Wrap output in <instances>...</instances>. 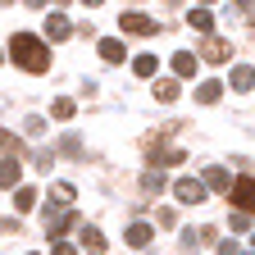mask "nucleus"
<instances>
[{"instance_id": "1", "label": "nucleus", "mask_w": 255, "mask_h": 255, "mask_svg": "<svg viewBox=\"0 0 255 255\" xmlns=\"http://www.w3.org/2000/svg\"><path fill=\"white\" fill-rule=\"evenodd\" d=\"M9 55H14L18 69H27V73H46V69H50V46H46L41 37H27V32H14Z\"/></svg>"}, {"instance_id": "2", "label": "nucleus", "mask_w": 255, "mask_h": 255, "mask_svg": "<svg viewBox=\"0 0 255 255\" xmlns=\"http://www.w3.org/2000/svg\"><path fill=\"white\" fill-rule=\"evenodd\" d=\"M119 27L132 32V37H155V32H159V23H155L150 14H141V9H128V14L119 18Z\"/></svg>"}, {"instance_id": "3", "label": "nucleus", "mask_w": 255, "mask_h": 255, "mask_svg": "<svg viewBox=\"0 0 255 255\" xmlns=\"http://www.w3.org/2000/svg\"><path fill=\"white\" fill-rule=\"evenodd\" d=\"M205 191H210V187L196 182V178H178V182H173V196H178L182 205H201V201H205Z\"/></svg>"}, {"instance_id": "4", "label": "nucleus", "mask_w": 255, "mask_h": 255, "mask_svg": "<svg viewBox=\"0 0 255 255\" xmlns=\"http://www.w3.org/2000/svg\"><path fill=\"white\" fill-rule=\"evenodd\" d=\"M228 196H233V205H237V210H246V214H255V178H237V182H233V191H228Z\"/></svg>"}, {"instance_id": "5", "label": "nucleus", "mask_w": 255, "mask_h": 255, "mask_svg": "<svg viewBox=\"0 0 255 255\" xmlns=\"http://www.w3.org/2000/svg\"><path fill=\"white\" fill-rule=\"evenodd\" d=\"M228 55H233V46L223 41V37H205L201 41V59H210V64H223Z\"/></svg>"}, {"instance_id": "6", "label": "nucleus", "mask_w": 255, "mask_h": 255, "mask_svg": "<svg viewBox=\"0 0 255 255\" xmlns=\"http://www.w3.org/2000/svg\"><path fill=\"white\" fill-rule=\"evenodd\" d=\"M150 164H155V169L182 164V150H178V146H159V141H150Z\"/></svg>"}, {"instance_id": "7", "label": "nucleus", "mask_w": 255, "mask_h": 255, "mask_svg": "<svg viewBox=\"0 0 255 255\" xmlns=\"http://www.w3.org/2000/svg\"><path fill=\"white\" fill-rule=\"evenodd\" d=\"M73 223H78V214H73V210H64V214H46V237H64Z\"/></svg>"}, {"instance_id": "8", "label": "nucleus", "mask_w": 255, "mask_h": 255, "mask_svg": "<svg viewBox=\"0 0 255 255\" xmlns=\"http://www.w3.org/2000/svg\"><path fill=\"white\" fill-rule=\"evenodd\" d=\"M46 37H50V41H69V37H73V23L64 18V14H50V18H46Z\"/></svg>"}, {"instance_id": "9", "label": "nucleus", "mask_w": 255, "mask_h": 255, "mask_svg": "<svg viewBox=\"0 0 255 255\" xmlns=\"http://www.w3.org/2000/svg\"><path fill=\"white\" fill-rule=\"evenodd\" d=\"M18 178H23V164L14 155H5L0 159V187H18Z\"/></svg>"}, {"instance_id": "10", "label": "nucleus", "mask_w": 255, "mask_h": 255, "mask_svg": "<svg viewBox=\"0 0 255 255\" xmlns=\"http://www.w3.org/2000/svg\"><path fill=\"white\" fill-rule=\"evenodd\" d=\"M205 187H214V191H233L228 169H223V164H210V169H205Z\"/></svg>"}, {"instance_id": "11", "label": "nucleus", "mask_w": 255, "mask_h": 255, "mask_svg": "<svg viewBox=\"0 0 255 255\" xmlns=\"http://www.w3.org/2000/svg\"><path fill=\"white\" fill-rule=\"evenodd\" d=\"M173 73L178 78H196V55L191 50H173Z\"/></svg>"}, {"instance_id": "12", "label": "nucleus", "mask_w": 255, "mask_h": 255, "mask_svg": "<svg viewBox=\"0 0 255 255\" xmlns=\"http://www.w3.org/2000/svg\"><path fill=\"white\" fill-rule=\"evenodd\" d=\"M96 50H101V59H105V64H123V55H128V50H123V41H114V37H105Z\"/></svg>"}, {"instance_id": "13", "label": "nucleus", "mask_w": 255, "mask_h": 255, "mask_svg": "<svg viewBox=\"0 0 255 255\" xmlns=\"http://www.w3.org/2000/svg\"><path fill=\"white\" fill-rule=\"evenodd\" d=\"M228 82H233V91H251V87H255V69H246V64H237Z\"/></svg>"}, {"instance_id": "14", "label": "nucleus", "mask_w": 255, "mask_h": 255, "mask_svg": "<svg viewBox=\"0 0 255 255\" xmlns=\"http://www.w3.org/2000/svg\"><path fill=\"white\" fill-rule=\"evenodd\" d=\"M150 237H155V233H150V223H132V228H128V246H137V251L150 246Z\"/></svg>"}, {"instance_id": "15", "label": "nucleus", "mask_w": 255, "mask_h": 255, "mask_svg": "<svg viewBox=\"0 0 255 255\" xmlns=\"http://www.w3.org/2000/svg\"><path fill=\"white\" fill-rule=\"evenodd\" d=\"M141 191H146V196L164 191V169H146V173H141Z\"/></svg>"}, {"instance_id": "16", "label": "nucleus", "mask_w": 255, "mask_h": 255, "mask_svg": "<svg viewBox=\"0 0 255 255\" xmlns=\"http://www.w3.org/2000/svg\"><path fill=\"white\" fill-rule=\"evenodd\" d=\"M187 23L196 27V32H205V37H210V27H214V14H210V9L201 5V9H191V14H187Z\"/></svg>"}, {"instance_id": "17", "label": "nucleus", "mask_w": 255, "mask_h": 255, "mask_svg": "<svg viewBox=\"0 0 255 255\" xmlns=\"http://www.w3.org/2000/svg\"><path fill=\"white\" fill-rule=\"evenodd\" d=\"M155 101H164V105L178 101V78H159V82H155Z\"/></svg>"}, {"instance_id": "18", "label": "nucleus", "mask_w": 255, "mask_h": 255, "mask_svg": "<svg viewBox=\"0 0 255 255\" xmlns=\"http://www.w3.org/2000/svg\"><path fill=\"white\" fill-rule=\"evenodd\" d=\"M155 69H159L155 55H137V59H132V73H137V78H155Z\"/></svg>"}, {"instance_id": "19", "label": "nucleus", "mask_w": 255, "mask_h": 255, "mask_svg": "<svg viewBox=\"0 0 255 255\" xmlns=\"http://www.w3.org/2000/svg\"><path fill=\"white\" fill-rule=\"evenodd\" d=\"M32 205H37V191H32V187H18V191H14V210H18V214H27Z\"/></svg>"}, {"instance_id": "20", "label": "nucleus", "mask_w": 255, "mask_h": 255, "mask_svg": "<svg viewBox=\"0 0 255 255\" xmlns=\"http://www.w3.org/2000/svg\"><path fill=\"white\" fill-rule=\"evenodd\" d=\"M219 96H223V87H219V82H201V87H196V101H201V105H214Z\"/></svg>"}, {"instance_id": "21", "label": "nucleus", "mask_w": 255, "mask_h": 255, "mask_svg": "<svg viewBox=\"0 0 255 255\" xmlns=\"http://www.w3.org/2000/svg\"><path fill=\"white\" fill-rule=\"evenodd\" d=\"M50 114H55V119H59V123H64V119H73V114H78V105H73V101H69V96H59V101H55V105H50Z\"/></svg>"}, {"instance_id": "22", "label": "nucleus", "mask_w": 255, "mask_h": 255, "mask_svg": "<svg viewBox=\"0 0 255 255\" xmlns=\"http://www.w3.org/2000/svg\"><path fill=\"white\" fill-rule=\"evenodd\" d=\"M82 246H91L96 255H101V251H105V237H101V228H87V223H82Z\"/></svg>"}, {"instance_id": "23", "label": "nucleus", "mask_w": 255, "mask_h": 255, "mask_svg": "<svg viewBox=\"0 0 255 255\" xmlns=\"http://www.w3.org/2000/svg\"><path fill=\"white\" fill-rule=\"evenodd\" d=\"M50 196H55V205H59V210H69V205H73V187H69V182H55Z\"/></svg>"}, {"instance_id": "24", "label": "nucleus", "mask_w": 255, "mask_h": 255, "mask_svg": "<svg viewBox=\"0 0 255 255\" xmlns=\"http://www.w3.org/2000/svg\"><path fill=\"white\" fill-rule=\"evenodd\" d=\"M0 150H9V155L18 159V155H23V141H18V137H9V132H0Z\"/></svg>"}, {"instance_id": "25", "label": "nucleus", "mask_w": 255, "mask_h": 255, "mask_svg": "<svg viewBox=\"0 0 255 255\" xmlns=\"http://www.w3.org/2000/svg\"><path fill=\"white\" fill-rule=\"evenodd\" d=\"M50 255H78V246H73V242H55Z\"/></svg>"}, {"instance_id": "26", "label": "nucleus", "mask_w": 255, "mask_h": 255, "mask_svg": "<svg viewBox=\"0 0 255 255\" xmlns=\"http://www.w3.org/2000/svg\"><path fill=\"white\" fill-rule=\"evenodd\" d=\"M23 128H27V137H41V132H46V123H41V119H27Z\"/></svg>"}, {"instance_id": "27", "label": "nucleus", "mask_w": 255, "mask_h": 255, "mask_svg": "<svg viewBox=\"0 0 255 255\" xmlns=\"http://www.w3.org/2000/svg\"><path fill=\"white\" fill-rule=\"evenodd\" d=\"M246 223H251V214H246V210H233V228H237V233L246 228Z\"/></svg>"}, {"instance_id": "28", "label": "nucleus", "mask_w": 255, "mask_h": 255, "mask_svg": "<svg viewBox=\"0 0 255 255\" xmlns=\"http://www.w3.org/2000/svg\"><path fill=\"white\" fill-rule=\"evenodd\" d=\"M9 233H18V219H0V237H9Z\"/></svg>"}, {"instance_id": "29", "label": "nucleus", "mask_w": 255, "mask_h": 255, "mask_svg": "<svg viewBox=\"0 0 255 255\" xmlns=\"http://www.w3.org/2000/svg\"><path fill=\"white\" fill-rule=\"evenodd\" d=\"M219 255H242V251H237V242H223V246H219Z\"/></svg>"}, {"instance_id": "30", "label": "nucleus", "mask_w": 255, "mask_h": 255, "mask_svg": "<svg viewBox=\"0 0 255 255\" xmlns=\"http://www.w3.org/2000/svg\"><path fill=\"white\" fill-rule=\"evenodd\" d=\"M233 9H251V0H233Z\"/></svg>"}, {"instance_id": "31", "label": "nucleus", "mask_w": 255, "mask_h": 255, "mask_svg": "<svg viewBox=\"0 0 255 255\" xmlns=\"http://www.w3.org/2000/svg\"><path fill=\"white\" fill-rule=\"evenodd\" d=\"M27 5H32V9H41V5H46V0H27Z\"/></svg>"}, {"instance_id": "32", "label": "nucleus", "mask_w": 255, "mask_h": 255, "mask_svg": "<svg viewBox=\"0 0 255 255\" xmlns=\"http://www.w3.org/2000/svg\"><path fill=\"white\" fill-rule=\"evenodd\" d=\"M82 5H91V9H96V5H105V0H82Z\"/></svg>"}, {"instance_id": "33", "label": "nucleus", "mask_w": 255, "mask_h": 255, "mask_svg": "<svg viewBox=\"0 0 255 255\" xmlns=\"http://www.w3.org/2000/svg\"><path fill=\"white\" fill-rule=\"evenodd\" d=\"M201 5H214V0H201Z\"/></svg>"}, {"instance_id": "34", "label": "nucleus", "mask_w": 255, "mask_h": 255, "mask_svg": "<svg viewBox=\"0 0 255 255\" xmlns=\"http://www.w3.org/2000/svg\"><path fill=\"white\" fill-rule=\"evenodd\" d=\"M251 32H255V23H251Z\"/></svg>"}, {"instance_id": "35", "label": "nucleus", "mask_w": 255, "mask_h": 255, "mask_svg": "<svg viewBox=\"0 0 255 255\" xmlns=\"http://www.w3.org/2000/svg\"><path fill=\"white\" fill-rule=\"evenodd\" d=\"M0 59H5V55H0Z\"/></svg>"}]
</instances>
